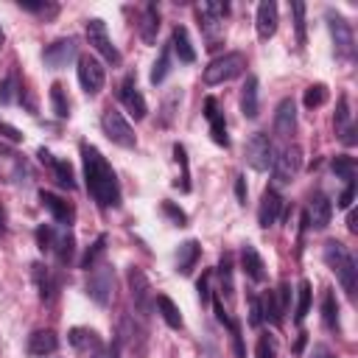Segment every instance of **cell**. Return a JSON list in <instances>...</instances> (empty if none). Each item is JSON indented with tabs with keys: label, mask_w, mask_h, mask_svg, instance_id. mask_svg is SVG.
Returning a JSON list of instances; mask_svg holds the SVG:
<instances>
[{
	"label": "cell",
	"mask_w": 358,
	"mask_h": 358,
	"mask_svg": "<svg viewBox=\"0 0 358 358\" xmlns=\"http://www.w3.org/2000/svg\"><path fill=\"white\" fill-rule=\"evenodd\" d=\"M327 25H330V36H333V45H336V53L341 59H352L355 53V36H352V25L336 14V11H327Z\"/></svg>",
	"instance_id": "ba28073f"
},
{
	"label": "cell",
	"mask_w": 358,
	"mask_h": 358,
	"mask_svg": "<svg viewBox=\"0 0 358 358\" xmlns=\"http://www.w3.org/2000/svg\"><path fill=\"white\" fill-rule=\"evenodd\" d=\"M34 280H36V288H39V299L42 302H48L50 296H53V277H50V271L42 266V263H34Z\"/></svg>",
	"instance_id": "836d02e7"
},
{
	"label": "cell",
	"mask_w": 358,
	"mask_h": 358,
	"mask_svg": "<svg viewBox=\"0 0 358 358\" xmlns=\"http://www.w3.org/2000/svg\"><path fill=\"white\" fill-rule=\"evenodd\" d=\"M87 294H90L98 305H106V302H109V296H112V268H109V266L92 268L90 280H87Z\"/></svg>",
	"instance_id": "5bb4252c"
},
{
	"label": "cell",
	"mask_w": 358,
	"mask_h": 358,
	"mask_svg": "<svg viewBox=\"0 0 358 358\" xmlns=\"http://www.w3.org/2000/svg\"><path fill=\"white\" fill-rule=\"evenodd\" d=\"M324 263L336 271L347 296H355V291H358V266H355V257L350 255V249L338 241H327L324 243Z\"/></svg>",
	"instance_id": "7a4b0ae2"
},
{
	"label": "cell",
	"mask_w": 358,
	"mask_h": 358,
	"mask_svg": "<svg viewBox=\"0 0 358 358\" xmlns=\"http://www.w3.org/2000/svg\"><path fill=\"white\" fill-rule=\"evenodd\" d=\"M241 266H243V271H246L249 280H255V282H263L266 280V263H263L260 252L252 243H243V249H241Z\"/></svg>",
	"instance_id": "d4e9b609"
},
{
	"label": "cell",
	"mask_w": 358,
	"mask_h": 358,
	"mask_svg": "<svg viewBox=\"0 0 358 358\" xmlns=\"http://www.w3.org/2000/svg\"><path fill=\"white\" fill-rule=\"evenodd\" d=\"M50 252H56V257H59V263H70L73 260V252H76V238H73V232L64 227L62 232H56V241H53V249Z\"/></svg>",
	"instance_id": "f1b7e54d"
},
{
	"label": "cell",
	"mask_w": 358,
	"mask_h": 358,
	"mask_svg": "<svg viewBox=\"0 0 358 358\" xmlns=\"http://www.w3.org/2000/svg\"><path fill=\"white\" fill-rule=\"evenodd\" d=\"M0 131H3V137H8L11 143H20V140H22V134H20L14 126H8L6 120H0Z\"/></svg>",
	"instance_id": "db71d44e"
},
{
	"label": "cell",
	"mask_w": 358,
	"mask_h": 358,
	"mask_svg": "<svg viewBox=\"0 0 358 358\" xmlns=\"http://www.w3.org/2000/svg\"><path fill=\"white\" fill-rule=\"evenodd\" d=\"M255 352H257V358H277V344H274V338H271V336H260Z\"/></svg>",
	"instance_id": "f6af8a7d"
},
{
	"label": "cell",
	"mask_w": 358,
	"mask_h": 358,
	"mask_svg": "<svg viewBox=\"0 0 358 358\" xmlns=\"http://www.w3.org/2000/svg\"><path fill=\"white\" fill-rule=\"evenodd\" d=\"M76 56H78V45H76V39H73V36H62V39L50 42V45L42 50L45 64H48V67H53V70L67 67Z\"/></svg>",
	"instance_id": "8fae6325"
},
{
	"label": "cell",
	"mask_w": 358,
	"mask_h": 358,
	"mask_svg": "<svg viewBox=\"0 0 358 358\" xmlns=\"http://www.w3.org/2000/svg\"><path fill=\"white\" fill-rule=\"evenodd\" d=\"M3 221H6V218H3V210H0V229H3Z\"/></svg>",
	"instance_id": "91938a15"
},
{
	"label": "cell",
	"mask_w": 358,
	"mask_h": 358,
	"mask_svg": "<svg viewBox=\"0 0 358 358\" xmlns=\"http://www.w3.org/2000/svg\"><path fill=\"white\" fill-rule=\"evenodd\" d=\"M229 333H232V347H235V358H246V352H243V338H241V327H238V322L235 319H229Z\"/></svg>",
	"instance_id": "7dc6e473"
},
{
	"label": "cell",
	"mask_w": 358,
	"mask_h": 358,
	"mask_svg": "<svg viewBox=\"0 0 358 358\" xmlns=\"http://www.w3.org/2000/svg\"><path fill=\"white\" fill-rule=\"evenodd\" d=\"M157 308H159V316L165 319L168 327H173V330L182 327V313H179V308H176V302H173L171 296L159 294V296H157Z\"/></svg>",
	"instance_id": "f546056e"
},
{
	"label": "cell",
	"mask_w": 358,
	"mask_h": 358,
	"mask_svg": "<svg viewBox=\"0 0 358 358\" xmlns=\"http://www.w3.org/2000/svg\"><path fill=\"white\" fill-rule=\"evenodd\" d=\"M53 241H56V229L50 224H39L36 227V246L42 252H50L53 249Z\"/></svg>",
	"instance_id": "ee69618b"
},
{
	"label": "cell",
	"mask_w": 358,
	"mask_h": 358,
	"mask_svg": "<svg viewBox=\"0 0 358 358\" xmlns=\"http://www.w3.org/2000/svg\"><path fill=\"white\" fill-rule=\"evenodd\" d=\"M157 28H159V11H157L154 3H148L145 11H143V25H140L143 39H145V42H154V39H157Z\"/></svg>",
	"instance_id": "4dcf8cb0"
},
{
	"label": "cell",
	"mask_w": 358,
	"mask_h": 358,
	"mask_svg": "<svg viewBox=\"0 0 358 358\" xmlns=\"http://www.w3.org/2000/svg\"><path fill=\"white\" fill-rule=\"evenodd\" d=\"M173 157H176V162L182 165V179L176 182V187H179L182 193H187V190H190V182H187V179H190V173H187V151H185V145H179V143H176V145H173Z\"/></svg>",
	"instance_id": "b9f144b4"
},
{
	"label": "cell",
	"mask_w": 358,
	"mask_h": 358,
	"mask_svg": "<svg viewBox=\"0 0 358 358\" xmlns=\"http://www.w3.org/2000/svg\"><path fill=\"white\" fill-rule=\"evenodd\" d=\"M76 73H78V84H81V90H84L87 95H98V92L103 90L106 73H103V64H101L95 56H90V53L78 56Z\"/></svg>",
	"instance_id": "52a82bcc"
},
{
	"label": "cell",
	"mask_w": 358,
	"mask_h": 358,
	"mask_svg": "<svg viewBox=\"0 0 358 358\" xmlns=\"http://www.w3.org/2000/svg\"><path fill=\"white\" fill-rule=\"evenodd\" d=\"M213 308H215V319H218L221 324H229V319H232V316L224 310V305H221V296H215V299H213Z\"/></svg>",
	"instance_id": "f5cc1de1"
},
{
	"label": "cell",
	"mask_w": 358,
	"mask_h": 358,
	"mask_svg": "<svg viewBox=\"0 0 358 358\" xmlns=\"http://www.w3.org/2000/svg\"><path fill=\"white\" fill-rule=\"evenodd\" d=\"M249 324L252 327H260L263 324V310H260V299L252 294L249 296Z\"/></svg>",
	"instance_id": "c3c4849f"
},
{
	"label": "cell",
	"mask_w": 358,
	"mask_h": 358,
	"mask_svg": "<svg viewBox=\"0 0 358 358\" xmlns=\"http://www.w3.org/2000/svg\"><path fill=\"white\" fill-rule=\"evenodd\" d=\"M50 103H53L56 117H67V115H70V103H67L64 87H62L59 81H53V84H50Z\"/></svg>",
	"instance_id": "8d00e7d4"
},
{
	"label": "cell",
	"mask_w": 358,
	"mask_h": 358,
	"mask_svg": "<svg viewBox=\"0 0 358 358\" xmlns=\"http://www.w3.org/2000/svg\"><path fill=\"white\" fill-rule=\"evenodd\" d=\"M81 159H84V179H87L90 196L101 207H117L120 204V185H117V176H115L112 165L106 162V157L95 145L81 143Z\"/></svg>",
	"instance_id": "6da1fadb"
},
{
	"label": "cell",
	"mask_w": 358,
	"mask_h": 358,
	"mask_svg": "<svg viewBox=\"0 0 358 358\" xmlns=\"http://www.w3.org/2000/svg\"><path fill=\"white\" fill-rule=\"evenodd\" d=\"M294 129H296V103H294V98H282L274 112V131L280 137H291Z\"/></svg>",
	"instance_id": "ffe728a7"
},
{
	"label": "cell",
	"mask_w": 358,
	"mask_h": 358,
	"mask_svg": "<svg viewBox=\"0 0 358 358\" xmlns=\"http://www.w3.org/2000/svg\"><path fill=\"white\" fill-rule=\"evenodd\" d=\"M11 92H14V76H8V78L3 81V90H0V101H3V103H8V101H11Z\"/></svg>",
	"instance_id": "11a10c76"
},
{
	"label": "cell",
	"mask_w": 358,
	"mask_h": 358,
	"mask_svg": "<svg viewBox=\"0 0 358 358\" xmlns=\"http://www.w3.org/2000/svg\"><path fill=\"white\" fill-rule=\"evenodd\" d=\"M347 224H350V232H358V224H355V213L347 215Z\"/></svg>",
	"instance_id": "680465c9"
},
{
	"label": "cell",
	"mask_w": 358,
	"mask_h": 358,
	"mask_svg": "<svg viewBox=\"0 0 358 358\" xmlns=\"http://www.w3.org/2000/svg\"><path fill=\"white\" fill-rule=\"evenodd\" d=\"M260 310H263V319H268L271 324H282V308L277 302V294L274 291H266L263 299H260Z\"/></svg>",
	"instance_id": "1f68e13d"
},
{
	"label": "cell",
	"mask_w": 358,
	"mask_h": 358,
	"mask_svg": "<svg viewBox=\"0 0 358 358\" xmlns=\"http://www.w3.org/2000/svg\"><path fill=\"white\" fill-rule=\"evenodd\" d=\"M117 95H120V103L129 109V115H131L134 120H143V117H145L148 106H145V98H143V95H140V90H137L134 76H126V78H123V84H120V90H117Z\"/></svg>",
	"instance_id": "7c38bea8"
},
{
	"label": "cell",
	"mask_w": 358,
	"mask_h": 358,
	"mask_svg": "<svg viewBox=\"0 0 358 358\" xmlns=\"http://www.w3.org/2000/svg\"><path fill=\"white\" fill-rule=\"evenodd\" d=\"M92 358H117V344H103Z\"/></svg>",
	"instance_id": "9f6ffc18"
},
{
	"label": "cell",
	"mask_w": 358,
	"mask_h": 358,
	"mask_svg": "<svg viewBox=\"0 0 358 358\" xmlns=\"http://www.w3.org/2000/svg\"><path fill=\"white\" fill-rule=\"evenodd\" d=\"M129 288H131V299H134L137 310L148 313L151 310V285H148V280H145V274L140 268L129 271Z\"/></svg>",
	"instance_id": "7402d4cb"
},
{
	"label": "cell",
	"mask_w": 358,
	"mask_h": 358,
	"mask_svg": "<svg viewBox=\"0 0 358 358\" xmlns=\"http://www.w3.org/2000/svg\"><path fill=\"white\" fill-rule=\"evenodd\" d=\"M39 162L42 165H48L50 171H53V176H56V182L64 187V190H76V176H73V168H70V162H64V159H56L50 151H45V148H39Z\"/></svg>",
	"instance_id": "d6986e66"
},
{
	"label": "cell",
	"mask_w": 358,
	"mask_h": 358,
	"mask_svg": "<svg viewBox=\"0 0 358 358\" xmlns=\"http://www.w3.org/2000/svg\"><path fill=\"white\" fill-rule=\"evenodd\" d=\"M352 199H355V182H347V187H344V193L338 196V207H350L352 204Z\"/></svg>",
	"instance_id": "681fc988"
},
{
	"label": "cell",
	"mask_w": 358,
	"mask_h": 358,
	"mask_svg": "<svg viewBox=\"0 0 358 358\" xmlns=\"http://www.w3.org/2000/svg\"><path fill=\"white\" fill-rule=\"evenodd\" d=\"M199 255H201L199 241H193V238L185 241V243L179 246V252H176V271H179V274H190V268L196 266Z\"/></svg>",
	"instance_id": "83f0119b"
},
{
	"label": "cell",
	"mask_w": 358,
	"mask_h": 358,
	"mask_svg": "<svg viewBox=\"0 0 358 358\" xmlns=\"http://www.w3.org/2000/svg\"><path fill=\"white\" fill-rule=\"evenodd\" d=\"M106 252V235H98L95 238V243L87 249V255H84V260H81V268H95V263H98V257Z\"/></svg>",
	"instance_id": "60d3db41"
},
{
	"label": "cell",
	"mask_w": 358,
	"mask_h": 358,
	"mask_svg": "<svg viewBox=\"0 0 358 358\" xmlns=\"http://www.w3.org/2000/svg\"><path fill=\"white\" fill-rule=\"evenodd\" d=\"M280 213H282V196L274 187H266L260 196V207H257V224L263 229H268L271 224H277Z\"/></svg>",
	"instance_id": "9a60e30c"
},
{
	"label": "cell",
	"mask_w": 358,
	"mask_h": 358,
	"mask_svg": "<svg viewBox=\"0 0 358 358\" xmlns=\"http://www.w3.org/2000/svg\"><path fill=\"white\" fill-rule=\"evenodd\" d=\"M162 213H165V215H168L173 224H179V227H185V224H187V215H185V210H179V207H176L173 201H168V199L162 201Z\"/></svg>",
	"instance_id": "bcb514c9"
},
{
	"label": "cell",
	"mask_w": 358,
	"mask_h": 358,
	"mask_svg": "<svg viewBox=\"0 0 358 358\" xmlns=\"http://www.w3.org/2000/svg\"><path fill=\"white\" fill-rule=\"evenodd\" d=\"M0 45H3V31H0Z\"/></svg>",
	"instance_id": "94428289"
},
{
	"label": "cell",
	"mask_w": 358,
	"mask_h": 358,
	"mask_svg": "<svg viewBox=\"0 0 358 358\" xmlns=\"http://www.w3.org/2000/svg\"><path fill=\"white\" fill-rule=\"evenodd\" d=\"M87 39H90V45H92V48H95L106 62L120 64V53H117V48L112 45V39H109V34H106V22H103V20H98V17L87 20Z\"/></svg>",
	"instance_id": "30bf717a"
},
{
	"label": "cell",
	"mask_w": 358,
	"mask_h": 358,
	"mask_svg": "<svg viewBox=\"0 0 358 358\" xmlns=\"http://www.w3.org/2000/svg\"><path fill=\"white\" fill-rule=\"evenodd\" d=\"M67 341L78 350V352H87L90 358L103 347V341H101V336L95 333V330H90V327H73L70 333H67Z\"/></svg>",
	"instance_id": "603a6c76"
},
{
	"label": "cell",
	"mask_w": 358,
	"mask_h": 358,
	"mask_svg": "<svg viewBox=\"0 0 358 358\" xmlns=\"http://www.w3.org/2000/svg\"><path fill=\"white\" fill-rule=\"evenodd\" d=\"M330 215H333V204L324 193H313L310 201H308V210H305V218H308V227H316V229H324L330 224Z\"/></svg>",
	"instance_id": "e0dca14e"
},
{
	"label": "cell",
	"mask_w": 358,
	"mask_h": 358,
	"mask_svg": "<svg viewBox=\"0 0 358 358\" xmlns=\"http://www.w3.org/2000/svg\"><path fill=\"white\" fill-rule=\"evenodd\" d=\"M171 48L176 50L179 62H185V64L196 62V50H193V45H190V36H187V28H185V25H176V28L171 31Z\"/></svg>",
	"instance_id": "4316f807"
},
{
	"label": "cell",
	"mask_w": 358,
	"mask_h": 358,
	"mask_svg": "<svg viewBox=\"0 0 358 358\" xmlns=\"http://www.w3.org/2000/svg\"><path fill=\"white\" fill-rule=\"evenodd\" d=\"M291 14H294V28H296V42L305 45V3L294 0L291 3Z\"/></svg>",
	"instance_id": "7bdbcfd3"
},
{
	"label": "cell",
	"mask_w": 358,
	"mask_h": 358,
	"mask_svg": "<svg viewBox=\"0 0 358 358\" xmlns=\"http://www.w3.org/2000/svg\"><path fill=\"white\" fill-rule=\"evenodd\" d=\"M243 70H246V56H243V53H238V50L221 53V56H215V59L204 67V84H210V87L227 84V81L238 78Z\"/></svg>",
	"instance_id": "3957f363"
},
{
	"label": "cell",
	"mask_w": 358,
	"mask_h": 358,
	"mask_svg": "<svg viewBox=\"0 0 358 358\" xmlns=\"http://www.w3.org/2000/svg\"><path fill=\"white\" fill-rule=\"evenodd\" d=\"M59 350V338H56V333L53 330H34L31 336H28V352L31 355H53Z\"/></svg>",
	"instance_id": "484cf974"
},
{
	"label": "cell",
	"mask_w": 358,
	"mask_h": 358,
	"mask_svg": "<svg viewBox=\"0 0 358 358\" xmlns=\"http://www.w3.org/2000/svg\"><path fill=\"white\" fill-rule=\"evenodd\" d=\"M218 277H221V294L229 299L232 291H235V282H232V257L224 255L221 263H218Z\"/></svg>",
	"instance_id": "f35d334b"
},
{
	"label": "cell",
	"mask_w": 358,
	"mask_h": 358,
	"mask_svg": "<svg viewBox=\"0 0 358 358\" xmlns=\"http://www.w3.org/2000/svg\"><path fill=\"white\" fill-rule=\"evenodd\" d=\"M227 11H229V6H227V3H218V0H207V3H199V6H196L199 28L204 31V36H207V42H210L207 48H218V36H221Z\"/></svg>",
	"instance_id": "277c9868"
},
{
	"label": "cell",
	"mask_w": 358,
	"mask_h": 358,
	"mask_svg": "<svg viewBox=\"0 0 358 358\" xmlns=\"http://www.w3.org/2000/svg\"><path fill=\"white\" fill-rule=\"evenodd\" d=\"M333 173L341 176L344 182H355V159L347 157V154H338L333 157Z\"/></svg>",
	"instance_id": "74e56055"
},
{
	"label": "cell",
	"mask_w": 358,
	"mask_h": 358,
	"mask_svg": "<svg viewBox=\"0 0 358 358\" xmlns=\"http://www.w3.org/2000/svg\"><path fill=\"white\" fill-rule=\"evenodd\" d=\"M196 288H199V296H201V302H210V274H207V271L199 277Z\"/></svg>",
	"instance_id": "f907efd6"
},
{
	"label": "cell",
	"mask_w": 358,
	"mask_h": 358,
	"mask_svg": "<svg viewBox=\"0 0 358 358\" xmlns=\"http://www.w3.org/2000/svg\"><path fill=\"white\" fill-rule=\"evenodd\" d=\"M322 319H324V324L330 330L338 327V302H336L333 291H324V296H322Z\"/></svg>",
	"instance_id": "d590c367"
},
{
	"label": "cell",
	"mask_w": 358,
	"mask_h": 358,
	"mask_svg": "<svg viewBox=\"0 0 358 358\" xmlns=\"http://www.w3.org/2000/svg\"><path fill=\"white\" fill-rule=\"evenodd\" d=\"M336 134L341 137L344 145H355V126H352V115H350V101L347 95H338V106H336Z\"/></svg>",
	"instance_id": "ac0fdd59"
},
{
	"label": "cell",
	"mask_w": 358,
	"mask_h": 358,
	"mask_svg": "<svg viewBox=\"0 0 358 358\" xmlns=\"http://www.w3.org/2000/svg\"><path fill=\"white\" fill-rule=\"evenodd\" d=\"M39 201H42V207L53 215L56 224L70 227V224L76 221V207H73L70 201H64L62 196H56V193H50V190H39Z\"/></svg>",
	"instance_id": "4fadbf2b"
},
{
	"label": "cell",
	"mask_w": 358,
	"mask_h": 358,
	"mask_svg": "<svg viewBox=\"0 0 358 358\" xmlns=\"http://www.w3.org/2000/svg\"><path fill=\"white\" fill-rule=\"evenodd\" d=\"M327 101V87L324 84H310L308 90H305V95H302V103L308 106V109H316V106H322Z\"/></svg>",
	"instance_id": "ab89813d"
},
{
	"label": "cell",
	"mask_w": 358,
	"mask_h": 358,
	"mask_svg": "<svg viewBox=\"0 0 358 358\" xmlns=\"http://www.w3.org/2000/svg\"><path fill=\"white\" fill-rule=\"evenodd\" d=\"M241 112H243V117H257V112H260V90H257V76H246V81H243V87H241Z\"/></svg>",
	"instance_id": "cb8c5ba5"
},
{
	"label": "cell",
	"mask_w": 358,
	"mask_h": 358,
	"mask_svg": "<svg viewBox=\"0 0 358 358\" xmlns=\"http://www.w3.org/2000/svg\"><path fill=\"white\" fill-rule=\"evenodd\" d=\"M313 358H336V355H333L327 347H316V350H313Z\"/></svg>",
	"instance_id": "6f0895ef"
},
{
	"label": "cell",
	"mask_w": 358,
	"mask_h": 358,
	"mask_svg": "<svg viewBox=\"0 0 358 358\" xmlns=\"http://www.w3.org/2000/svg\"><path fill=\"white\" fill-rule=\"evenodd\" d=\"M235 196H238V204H246V179L241 173L235 176Z\"/></svg>",
	"instance_id": "816d5d0a"
},
{
	"label": "cell",
	"mask_w": 358,
	"mask_h": 358,
	"mask_svg": "<svg viewBox=\"0 0 358 358\" xmlns=\"http://www.w3.org/2000/svg\"><path fill=\"white\" fill-rule=\"evenodd\" d=\"M168 73H171V45H165V48L159 50V56H157V62H154V67H151V84H154V87L162 84V81L168 78Z\"/></svg>",
	"instance_id": "d6a6232c"
},
{
	"label": "cell",
	"mask_w": 358,
	"mask_h": 358,
	"mask_svg": "<svg viewBox=\"0 0 358 358\" xmlns=\"http://www.w3.org/2000/svg\"><path fill=\"white\" fill-rule=\"evenodd\" d=\"M277 22H280L277 3H274V0H263V3L257 6V14H255L257 36H260V39H271V36L277 34Z\"/></svg>",
	"instance_id": "2e32d148"
},
{
	"label": "cell",
	"mask_w": 358,
	"mask_h": 358,
	"mask_svg": "<svg viewBox=\"0 0 358 358\" xmlns=\"http://www.w3.org/2000/svg\"><path fill=\"white\" fill-rule=\"evenodd\" d=\"M101 126H103V134L115 143V145H120V148H134L137 145V137H134V129L129 126V120L115 109V106H109L106 112H103V117H101Z\"/></svg>",
	"instance_id": "8992f818"
},
{
	"label": "cell",
	"mask_w": 358,
	"mask_h": 358,
	"mask_svg": "<svg viewBox=\"0 0 358 358\" xmlns=\"http://www.w3.org/2000/svg\"><path fill=\"white\" fill-rule=\"evenodd\" d=\"M204 117H207V123H210V134H213V140L218 143V145H229V137H227V123H224V112L218 109V101L215 98H207L204 101Z\"/></svg>",
	"instance_id": "44dd1931"
},
{
	"label": "cell",
	"mask_w": 358,
	"mask_h": 358,
	"mask_svg": "<svg viewBox=\"0 0 358 358\" xmlns=\"http://www.w3.org/2000/svg\"><path fill=\"white\" fill-rule=\"evenodd\" d=\"M271 159H274V145H271L268 134L266 131H255L246 140V162L255 171H268L271 168Z\"/></svg>",
	"instance_id": "9c48e42d"
},
{
	"label": "cell",
	"mask_w": 358,
	"mask_h": 358,
	"mask_svg": "<svg viewBox=\"0 0 358 358\" xmlns=\"http://www.w3.org/2000/svg\"><path fill=\"white\" fill-rule=\"evenodd\" d=\"M310 296H313L310 282H308V280H299V285H296V313H294L296 322H302V319L308 316V310H310Z\"/></svg>",
	"instance_id": "e575fe53"
},
{
	"label": "cell",
	"mask_w": 358,
	"mask_h": 358,
	"mask_svg": "<svg viewBox=\"0 0 358 358\" xmlns=\"http://www.w3.org/2000/svg\"><path fill=\"white\" fill-rule=\"evenodd\" d=\"M302 168V151L299 145H282L280 151H274V159H271V176L277 185H291L296 179Z\"/></svg>",
	"instance_id": "5b68a950"
}]
</instances>
